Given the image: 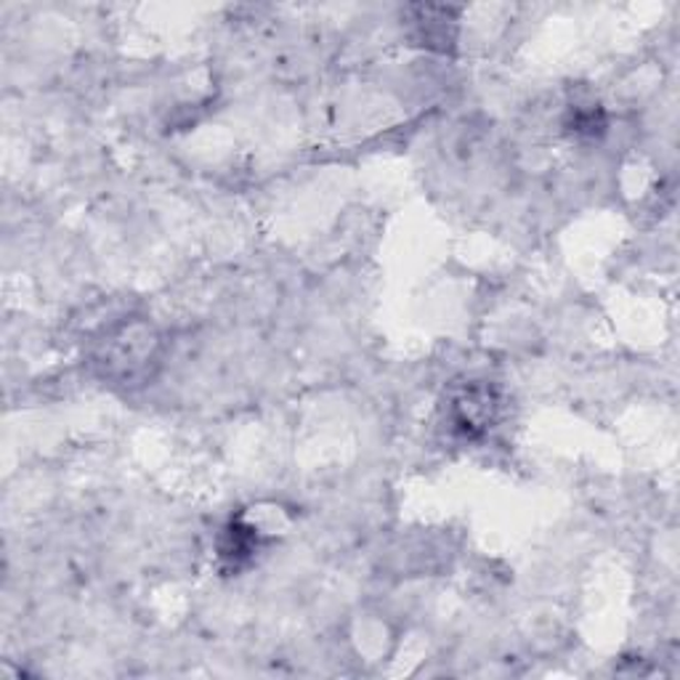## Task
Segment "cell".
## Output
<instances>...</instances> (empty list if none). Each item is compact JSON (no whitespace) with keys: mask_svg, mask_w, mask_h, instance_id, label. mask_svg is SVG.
I'll return each mask as SVG.
<instances>
[{"mask_svg":"<svg viewBox=\"0 0 680 680\" xmlns=\"http://www.w3.org/2000/svg\"><path fill=\"white\" fill-rule=\"evenodd\" d=\"M497 399L487 385H468L449 402V421L463 436H479L492 428Z\"/></svg>","mask_w":680,"mask_h":680,"instance_id":"1","label":"cell"},{"mask_svg":"<svg viewBox=\"0 0 680 680\" xmlns=\"http://www.w3.org/2000/svg\"><path fill=\"white\" fill-rule=\"evenodd\" d=\"M569 126L574 128V134H587V136H595L604 130V115H601V109H591V113H582V109H577L572 117V123Z\"/></svg>","mask_w":680,"mask_h":680,"instance_id":"3","label":"cell"},{"mask_svg":"<svg viewBox=\"0 0 680 680\" xmlns=\"http://www.w3.org/2000/svg\"><path fill=\"white\" fill-rule=\"evenodd\" d=\"M261 548V534L258 529L245 524V521L234 519L232 524L224 529V538H221V561L232 569V572H237L245 564H251L253 555L258 553Z\"/></svg>","mask_w":680,"mask_h":680,"instance_id":"2","label":"cell"}]
</instances>
